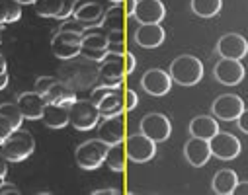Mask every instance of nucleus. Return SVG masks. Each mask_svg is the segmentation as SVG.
<instances>
[{
  "instance_id": "obj_1",
  "label": "nucleus",
  "mask_w": 248,
  "mask_h": 195,
  "mask_svg": "<svg viewBox=\"0 0 248 195\" xmlns=\"http://www.w3.org/2000/svg\"><path fill=\"white\" fill-rule=\"evenodd\" d=\"M98 71L100 67H96V60L78 55L75 59H69L67 64L59 69L57 78L75 90H88L98 84Z\"/></svg>"
},
{
  "instance_id": "obj_2",
  "label": "nucleus",
  "mask_w": 248,
  "mask_h": 195,
  "mask_svg": "<svg viewBox=\"0 0 248 195\" xmlns=\"http://www.w3.org/2000/svg\"><path fill=\"white\" fill-rule=\"evenodd\" d=\"M168 73L180 86H196L203 78V62L194 55H180L170 62Z\"/></svg>"
},
{
  "instance_id": "obj_3",
  "label": "nucleus",
  "mask_w": 248,
  "mask_h": 195,
  "mask_svg": "<svg viewBox=\"0 0 248 195\" xmlns=\"http://www.w3.org/2000/svg\"><path fill=\"white\" fill-rule=\"evenodd\" d=\"M35 150V139L31 133L24 131V129H14L10 137L0 145V154L4 160L10 162H22L30 158Z\"/></svg>"
},
{
  "instance_id": "obj_4",
  "label": "nucleus",
  "mask_w": 248,
  "mask_h": 195,
  "mask_svg": "<svg viewBox=\"0 0 248 195\" xmlns=\"http://www.w3.org/2000/svg\"><path fill=\"white\" fill-rule=\"evenodd\" d=\"M123 78H125V53H111L104 57L100 62V71H98V82L104 86L119 88Z\"/></svg>"
},
{
  "instance_id": "obj_5",
  "label": "nucleus",
  "mask_w": 248,
  "mask_h": 195,
  "mask_svg": "<svg viewBox=\"0 0 248 195\" xmlns=\"http://www.w3.org/2000/svg\"><path fill=\"white\" fill-rule=\"evenodd\" d=\"M69 119L71 125L77 129V131H90V129L98 127L102 115L98 105L92 100H78L69 107Z\"/></svg>"
},
{
  "instance_id": "obj_6",
  "label": "nucleus",
  "mask_w": 248,
  "mask_h": 195,
  "mask_svg": "<svg viewBox=\"0 0 248 195\" xmlns=\"http://www.w3.org/2000/svg\"><path fill=\"white\" fill-rule=\"evenodd\" d=\"M80 55L90 60H96V62L104 60V57L108 55V31L102 26L86 28V31L82 33Z\"/></svg>"
},
{
  "instance_id": "obj_7",
  "label": "nucleus",
  "mask_w": 248,
  "mask_h": 195,
  "mask_svg": "<svg viewBox=\"0 0 248 195\" xmlns=\"http://www.w3.org/2000/svg\"><path fill=\"white\" fill-rule=\"evenodd\" d=\"M108 145L100 139H90L78 145L75 150V160L82 170H98L106 160Z\"/></svg>"
},
{
  "instance_id": "obj_8",
  "label": "nucleus",
  "mask_w": 248,
  "mask_h": 195,
  "mask_svg": "<svg viewBox=\"0 0 248 195\" xmlns=\"http://www.w3.org/2000/svg\"><path fill=\"white\" fill-rule=\"evenodd\" d=\"M80 47H82V35L75 33V31L59 30L51 39V51L61 60H69V59L78 57Z\"/></svg>"
},
{
  "instance_id": "obj_9",
  "label": "nucleus",
  "mask_w": 248,
  "mask_h": 195,
  "mask_svg": "<svg viewBox=\"0 0 248 195\" xmlns=\"http://www.w3.org/2000/svg\"><path fill=\"white\" fill-rule=\"evenodd\" d=\"M125 152L127 158L135 164H143L155 158L156 154V143L153 139H149L145 133H137V135H129L125 139Z\"/></svg>"
},
{
  "instance_id": "obj_10",
  "label": "nucleus",
  "mask_w": 248,
  "mask_h": 195,
  "mask_svg": "<svg viewBox=\"0 0 248 195\" xmlns=\"http://www.w3.org/2000/svg\"><path fill=\"white\" fill-rule=\"evenodd\" d=\"M141 133L155 143H164L172 135V123L164 113H147L141 119Z\"/></svg>"
},
{
  "instance_id": "obj_11",
  "label": "nucleus",
  "mask_w": 248,
  "mask_h": 195,
  "mask_svg": "<svg viewBox=\"0 0 248 195\" xmlns=\"http://www.w3.org/2000/svg\"><path fill=\"white\" fill-rule=\"evenodd\" d=\"M209 149L213 156L221 160H232L240 154V141L227 131H219L209 139Z\"/></svg>"
},
{
  "instance_id": "obj_12",
  "label": "nucleus",
  "mask_w": 248,
  "mask_h": 195,
  "mask_svg": "<svg viewBox=\"0 0 248 195\" xmlns=\"http://www.w3.org/2000/svg\"><path fill=\"white\" fill-rule=\"evenodd\" d=\"M213 76L225 86H236L244 78V67L238 59H221L213 67Z\"/></svg>"
},
{
  "instance_id": "obj_13",
  "label": "nucleus",
  "mask_w": 248,
  "mask_h": 195,
  "mask_svg": "<svg viewBox=\"0 0 248 195\" xmlns=\"http://www.w3.org/2000/svg\"><path fill=\"white\" fill-rule=\"evenodd\" d=\"M77 0H35L33 6L37 16L41 18H55V20H67L73 16Z\"/></svg>"
},
{
  "instance_id": "obj_14",
  "label": "nucleus",
  "mask_w": 248,
  "mask_h": 195,
  "mask_svg": "<svg viewBox=\"0 0 248 195\" xmlns=\"http://www.w3.org/2000/svg\"><path fill=\"white\" fill-rule=\"evenodd\" d=\"M244 102L236 94H223L211 104V111L221 121H236V117L242 113Z\"/></svg>"
},
{
  "instance_id": "obj_15",
  "label": "nucleus",
  "mask_w": 248,
  "mask_h": 195,
  "mask_svg": "<svg viewBox=\"0 0 248 195\" xmlns=\"http://www.w3.org/2000/svg\"><path fill=\"white\" fill-rule=\"evenodd\" d=\"M104 12L106 10L98 0H77L75 10H73V18L78 20L80 24H84L86 28H90V26H100L102 24Z\"/></svg>"
},
{
  "instance_id": "obj_16",
  "label": "nucleus",
  "mask_w": 248,
  "mask_h": 195,
  "mask_svg": "<svg viewBox=\"0 0 248 195\" xmlns=\"http://www.w3.org/2000/svg\"><path fill=\"white\" fill-rule=\"evenodd\" d=\"M141 86L151 96H164L172 88V76L162 69H149L141 78Z\"/></svg>"
},
{
  "instance_id": "obj_17",
  "label": "nucleus",
  "mask_w": 248,
  "mask_h": 195,
  "mask_svg": "<svg viewBox=\"0 0 248 195\" xmlns=\"http://www.w3.org/2000/svg\"><path fill=\"white\" fill-rule=\"evenodd\" d=\"M166 16V8L160 0H137L133 18L139 24H160Z\"/></svg>"
},
{
  "instance_id": "obj_18",
  "label": "nucleus",
  "mask_w": 248,
  "mask_h": 195,
  "mask_svg": "<svg viewBox=\"0 0 248 195\" xmlns=\"http://www.w3.org/2000/svg\"><path fill=\"white\" fill-rule=\"evenodd\" d=\"M98 139L104 141L108 147L115 143H123V139H125V127H123L121 115L104 117V121L98 123Z\"/></svg>"
},
{
  "instance_id": "obj_19",
  "label": "nucleus",
  "mask_w": 248,
  "mask_h": 195,
  "mask_svg": "<svg viewBox=\"0 0 248 195\" xmlns=\"http://www.w3.org/2000/svg\"><path fill=\"white\" fill-rule=\"evenodd\" d=\"M184 156L194 168L205 166L209 162V158L213 156L211 149H209V141L200 139V137H192L188 143L184 145Z\"/></svg>"
},
{
  "instance_id": "obj_20",
  "label": "nucleus",
  "mask_w": 248,
  "mask_h": 195,
  "mask_svg": "<svg viewBox=\"0 0 248 195\" xmlns=\"http://www.w3.org/2000/svg\"><path fill=\"white\" fill-rule=\"evenodd\" d=\"M164 37L166 33L160 24H139V28L133 31V41L145 49H155L162 45Z\"/></svg>"
},
{
  "instance_id": "obj_21",
  "label": "nucleus",
  "mask_w": 248,
  "mask_h": 195,
  "mask_svg": "<svg viewBox=\"0 0 248 195\" xmlns=\"http://www.w3.org/2000/svg\"><path fill=\"white\" fill-rule=\"evenodd\" d=\"M217 51L225 59H238L240 60L248 53V41L240 33H225L217 43Z\"/></svg>"
},
{
  "instance_id": "obj_22",
  "label": "nucleus",
  "mask_w": 248,
  "mask_h": 195,
  "mask_svg": "<svg viewBox=\"0 0 248 195\" xmlns=\"http://www.w3.org/2000/svg\"><path fill=\"white\" fill-rule=\"evenodd\" d=\"M16 104H18V107H20L24 119H30V121L41 119L43 109H45V105H47L45 98H43L39 92H35V90H33V92H24V94H20L18 100H16Z\"/></svg>"
},
{
  "instance_id": "obj_23",
  "label": "nucleus",
  "mask_w": 248,
  "mask_h": 195,
  "mask_svg": "<svg viewBox=\"0 0 248 195\" xmlns=\"http://www.w3.org/2000/svg\"><path fill=\"white\" fill-rule=\"evenodd\" d=\"M100 109L102 119L104 117H113V115H121L125 109V92L121 88H111L104 98H100V102L96 104Z\"/></svg>"
},
{
  "instance_id": "obj_24",
  "label": "nucleus",
  "mask_w": 248,
  "mask_h": 195,
  "mask_svg": "<svg viewBox=\"0 0 248 195\" xmlns=\"http://www.w3.org/2000/svg\"><path fill=\"white\" fill-rule=\"evenodd\" d=\"M43 98H45L47 104H61V105L71 107V105L77 102V90L71 88V86H67L65 82L57 80V82L43 94Z\"/></svg>"
},
{
  "instance_id": "obj_25",
  "label": "nucleus",
  "mask_w": 248,
  "mask_h": 195,
  "mask_svg": "<svg viewBox=\"0 0 248 195\" xmlns=\"http://www.w3.org/2000/svg\"><path fill=\"white\" fill-rule=\"evenodd\" d=\"M43 123L51 129H63L71 123L69 119V107L67 105H61V104H47L41 115Z\"/></svg>"
},
{
  "instance_id": "obj_26",
  "label": "nucleus",
  "mask_w": 248,
  "mask_h": 195,
  "mask_svg": "<svg viewBox=\"0 0 248 195\" xmlns=\"http://www.w3.org/2000/svg\"><path fill=\"white\" fill-rule=\"evenodd\" d=\"M215 133H219L217 117H211V115H198V117L192 119V123H190V135H192V137H200V139L209 141Z\"/></svg>"
},
{
  "instance_id": "obj_27",
  "label": "nucleus",
  "mask_w": 248,
  "mask_h": 195,
  "mask_svg": "<svg viewBox=\"0 0 248 195\" xmlns=\"http://www.w3.org/2000/svg\"><path fill=\"white\" fill-rule=\"evenodd\" d=\"M236 183H238V176H236L234 170H229V168L219 170V172L213 176V181H211L213 191L219 193V195H232Z\"/></svg>"
},
{
  "instance_id": "obj_28",
  "label": "nucleus",
  "mask_w": 248,
  "mask_h": 195,
  "mask_svg": "<svg viewBox=\"0 0 248 195\" xmlns=\"http://www.w3.org/2000/svg\"><path fill=\"white\" fill-rule=\"evenodd\" d=\"M125 158H127L125 143H115V145H109L108 147L104 164L109 170H113V172H123V168H125Z\"/></svg>"
},
{
  "instance_id": "obj_29",
  "label": "nucleus",
  "mask_w": 248,
  "mask_h": 195,
  "mask_svg": "<svg viewBox=\"0 0 248 195\" xmlns=\"http://www.w3.org/2000/svg\"><path fill=\"white\" fill-rule=\"evenodd\" d=\"M123 20H125V14H123L121 4H113L109 10L104 12L102 18V28L106 31H115V30H123Z\"/></svg>"
},
{
  "instance_id": "obj_30",
  "label": "nucleus",
  "mask_w": 248,
  "mask_h": 195,
  "mask_svg": "<svg viewBox=\"0 0 248 195\" xmlns=\"http://www.w3.org/2000/svg\"><path fill=\"white\" fill-rule=\"evenodd\" d=\"M22 18V4L18 0H0V26L14 24Z\"/></svg>"
},
{
  "instance_id": "obj_31",
  "label": "nucleus",
  "mask_w": 248,
  "mask_h": 195,
  "mask_svg": "<svg viewBox=\"0 0 248 195\" xmlns=\"http://www.w3.org/2000/svg\"><path fill=\"white\" fill-rule=\"evenodd\" d=\"M223 0H192V10L200 18H213L221 12Z\"/></svg>"
},
{
  "instance_id": "obj_32",
  "label": "nucleus",
  "mask_w": 248,
  "mask_h": 195,
  "mask_svg": "<svg viewBox=\"0 0 248 195\" xmlns=\"http://www.w3.org/2000/svg\"><path fill=\"white\" fill-rule=\"evenodd\" d=\"M0 117H4L14 129H20L22 127V121H24V115H22L18 104H12V102L0 104Z\"/></svg>"
},
{
  "instance_id": "obj_33",
  "label": "nucleus",
  "mask_w": 248,
  "mask_h": 195,
  "mask_svg": "<svg viewBox=\"0 0 248 195\" xmlns=\"http://www.w3.org/2000/svg\"><path fill=\"white\" fill-rule=\"evenodd\" d=\"M108 51H111V53H125V49H123V30L108 31Z\"/></svg>"
},
{
  "instance_id": "obj_34",
  "label": "nucleus",
  "mask_w": 248,
  "mask_h": 195,
  "mask_svg": "<svg viewBox=\"0 0 248 195\" xmlns=\"http://www.w3.org/2000/svg\"><path fill=\"white\" fill-rule=\"evenodd\" d=\"M57 80H59L57 76H39V78L35 80V92H39V94L43 96V94H45Z\"/></svg>"
},
{
  "instance_id": "obj_35",
  "label": "nucleus",
  "mask_w": 248,
  "mask_h": 195,
  "mask_svg": "<svg viewBox=\"0 0 248 195\" xmlns=\"http://www.w3.org/2000/svg\"><path fill=\"white\" fill-rule=\"evenodd\" d=\"M12 131H14V127H12L4 117H0V145H2V143L10 137Z\"/></svg>"
},
{
  "instance_id": "obj_36",
  "label": "nucleus",
  "mask_w": 248,
  "mask_h": 195,
  "mask_svg": "<svg viewBox=\"0 0 248 195\" xmlns=\"http://www.w3.org/2000/svg\"><path fill=\"white\" fill-rule=\"evenodd\" d=\"M59 30H67V31H75V33H80V35H82V33L86 31V26L80 24L78 20H75V22H67V24H63Z\"/></svg>"
},
{
  "instance_id": "obj_37",
  "label": "nucleus",
  "mask_w": 248,
  "mask_h": 195,
  "mask_svg": "<svg viewBox=\"0 0 248 195\" xmlns=\"http://www.w3.org/2000/svg\"><path fill=\"white\" fill-rule=\"evenodd\" d=\"M123 92H125V109H127V111H133V109L137 107V104H139L137 94H135L133 90H123Z\"/></svg>"
},
{
  "instance_id": "obj_38",
  "label": "nucleus",
  "mask_w": 248,
  "mask_h": 195,
  "mask_svg": "<svg viewBox=\"0 0 248 195\" xmlns=\"http://www.w3.org/2000/svg\"><path fill=\"white\" fill-rule=\"evenodd\" d=\"M236 125H238V129H240L242 133L248 135V107H244L242 113L236 117Z\"/></svg>"
},
{
  "instance_id": "obj_39",
  "label": "nucleus",
  "mask_w": 248,
  "mask_h": 195,
  "mask_svg": "<svg viewBox=\"0 0 248 195\" xmlns=\"http://www.w3.org/2000/svg\"><path fill=\"white\" fill-rule=\"evenodd\" d=\"M135 64H137L135 55L133 53H125V75H131L135 71Z\"/></svg>"
},
{
  "instance_id": "obj_40",
  "label": "nucleus",
  "mask_w": 248,
  "mask_h": 195,
  "mask_svg": "<svg viewBox=\"0 0 248 195\" xmlns=\"http://www.w3.org/2000/svg\"><path fill=\"white\" fill-rule=\"evenodd\" d=\"M135 6H137V0H125V8H123V14H125V18L133 16Z\"/></svg>"
},
{
  "instance_id": "obj_41",
  "label": "nucleus",
  "mask_w": 248,
  "mask_h": 195,
  "mask_svg": "<svg viewBox=\"0 0 248 195\" xmlns=\"http://www.w3.org/2000/svg\"><path fill=\"white\" fill-rule=\"evenodd\" d=\"M232 193H234V195H248V180H246V181H238Z\"/></svg>"
},
{
  "instance_id": "obj_42",
  "label": "nucleus",
  "mask_w": 248,
  "mask_h": 195,
  "mask_svg": "<svg viewBox=\"0 0 248 195\" xmlns=\"http://www.w3.org/2000/svg\"><path fill=\"white\" fill-rule=\"evenodd\" d=\"M6 193H20V189L16 187V185H12V183H2V187H0V195H6Z\"/></svg>"
},
{
  "instance_id": "obj_43",
  "label": "nucleus",
  "mask_w": 248,
  "mask_h": 195,
  "mask_svg": "<svg viewBox=\"0 0 248 195\" xmlns=\"http://www.w3.org/2000/svg\"><path fill=\"white\" fill-rule=\"evenodd\" d=\"M94 195H117L119 191L117 189H113V187H104V189H96V191H92Z\"/></svg>"
},
{
  "instance_id": "obj_44",
  "label": "nucleus",
  "mask_w": 248,
  "mask_h": 195,
  "mask_svg": "<svg viewBox=\"0 0 248 195\" xmlns=\"http://www.w3.org/2000/svg\"><path fill=\"white\" fill-rule=\"evenodd\" d=\"M6 172H8V166H6L4 158L0 156V178H4V176H6Z\"/></svg>"
},
{
  "instance_id": "obj_45",
  "label": "nucleus",
  "mask_w": 248,
  "mask_h": 195,
  "mask_svg": "<svg viewBox=\"0 0 248 195\" xmlns=\"http://www.w3.org/2000/svg\"><path fill=\"white\" fill-rule=\"evenodd\" d=\"M8 84V75L6 73H0V90H4Z\"/></svg>"
},
{
  "instance_id": "obj_46",
  "label": "nucleus",
  "mask_w": 248,
  "mask_h": 195,
  "mask_svg": "<svg viewBox=\"0 0 248 195\" xmlns=\"http://www.w3.org/2000/svg\"><path fill=\"white\" fill-rule=\"evenodd\" d=\"M0 73H6V59L0 55Z\"/></svg>"
},
{
  "instance_id": "obj_47",
  "label": "nucleus",
  "mask_w": 248,
  "mask_h": 195,
  "mask_svg": "<svg viewBox=\"0 0 248 195\" xmlns=\"http://www.w3.org/2000/svg\"><path fill=\"white\" fill-rule=\"evenodd\" d=\"M18 2H20V4H33L35 0H18Z\"/></svg>"
},
{
  "instance_id": "obj_48",
  "label": "nucleus",
  "mask_w": 248,
  "mask_h": 195,
  "mask_svg": "<svg viewBox=\"0 0 248 195\" xmlns=\"http://www.w3.org/2000/svg\"><path fill=\"white\" fill-rule=\"evenodd\" d=\"M109 2H111V4H121L123 0H109Z\"/></svg>"
},
{
  "instance_id": "obj_49",
  "label": "nucleus",
  "mask_w": 248,
  "mask_h": 195,
  "mask_svg": "<svg viewBox=\"0 0 248 195\" xmlns=\"http://www.w3.org/2000/svg\"><path fill=\"white\" fill-rule=\"evenodd\" d=\"M2 183H4V178H0V187H2Z\"/></svg>"
},
{
  "instance_id": "obj_50",
  "label": "nucleus",
  "mask_w": 248,
  "mask_h": 195,
  "mask_svg": "<svg viewBox=\"0 0 248 195\" xmlns=\"http://www.w3.org/2000/svg\"><path fill=\"white\" fill-rule=\"evenodd\" d=\"M0 43H2V39H0Z\"/></svg>"
},
{
  "instance_id": "obj_51",
  "label": "nucleus",
  "mask_w": 248,
  "mask_h": 195,
  "mask_svg": "<svg viewBox=\"0 0 248 195\" xmlns=\"http://www.w3.org/2000/svg\"><path fill=\"white\" fill-rule=\"evenodd\" d=\"M0 156H2V154H0Z\"/></svg>"
}]
</instances>
